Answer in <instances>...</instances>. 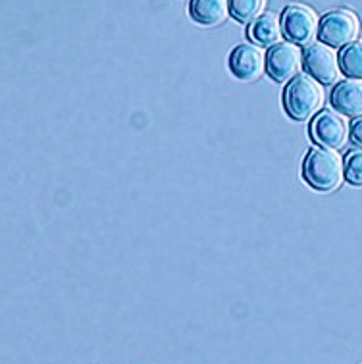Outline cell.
<instances>
[{"label":"cell","instance_id":"cell-14","mask_svg":"<svg viewBox=\"0 0 362 364\" xmlns=\"http://www.w3.org/2000/svg\"><path fill=\"white\" fill-rule=\"evenodd\" d=\"M345 178L353 186H362V151H355L345 159Z\"/></svg>","mask_w":362,"mask_h":364},{"label":"cell","instance_id":"cell-1","mask_svg":"<svg viewBox=\"0 0 362 364\" xmlns=\"http://www.w3.org/2000/svg\"><path fill=\"white\" fill-rule=\"evenodd\" d=\"M307 183L318 191H334L341 186L345 166L339 153L331 149H312L303 164Z\"/></svg>","mask_w":362,"mask_h":364},{"label":"cell","instance_id":"cell-7","mask_svg":"<svg viewBox=\"0 0 362 364\" xmlns=\"http://www.w3.org/2000/svg\"><path fill=\"white\" fill-rule=\"evenodd\" d=\"M303 66V54L295 45L289 43H277L276 47L270 48L266 56V68L268 73L276 81H289L295 77Z\"/></svg>","mask_w":362,"mask_h":364},{"label":"cell","instance_id":"cell-9","mask_svg":"<svg viewBox=\"0 0 362 364\" xmlns=\"http://www.w3.org/2000/svg\"><path fill=\"white\" fill-rule=\"evenodd\" d=\"M331 106L343 116H361L362 114V81L347 80L331 91Z\"/></svg>","mask_w":362,"mask_h":364},{"label":"cell","instance_id":"cell-3","mask_svg":"<svg viewBox=\"0 0 362 364\" xmlns=\"http://www.w3.org/2000/svg\"><path fill=\"white\" fill-rule=\"evenodd\" d=\"M358 31H361V23H358L356 14L345 10V8H339V10L328 12L320 20L318 35H320L324 45L339 48L355 43Z\"/></svg>","mask_w":362,"mask_h":364},{"label":"cell","instance_id":"cell-15","mask_svg":"<svg viewBox=\"0 0 362 364\" xmlns=\"http://www.w3.org/2000/svg\"><path fill=\"white\" fill-rule=\"evenodd\" d=\"M351 139L358 146H362V118H356L351 126Z\"/></svg>","mask_w":362,"mask_h":364},{"label":"cell","instance_id":"cell-6","mask_svg":"<svg viewBox=\"0 0 362 364\" xmlns=\"http://www.w3.org/2000/svg\"><path fill=\"white\" fill-rule=\"evenodd\" d=\"M310 132H312V139L316 141L318 145H322L324 149H331V151L341 149L349 139V126L345 118L331 110L318 114L312 122Z\"/></svg>","mask_w":362,"mask_h":364},{"label":"cell","instance_id":"cell-5","mask_svg":"<svg viewBox=\"0 0 362 364\" xmlns=\"http://www.w3.org/2000/svg\"><path fill=\"white\" fill-rule=\"evenodd\" d=\"M303 64L307 72L312 75V80L324 85H331L339 80L341 66L336 50L328 45H310L303 54Z\"/></svg>","mask_w":362,"mask_h":364},{"label":"cell","instance_id":"cell-8","mask_svg":"<svg viewBox=\"0 0 362 364\" xmlns=\"http://www.w3.org/2000/svg\"><path fill=\"white\" fill-rule=\"evenodd\" d=\"M230 66L233 75H238L239 80H258L264 70V56L260 48H257L255 45H239L231 53Z\"/></svg>","mask_w":362,"mask_h":364},{"label":"cell","instance_id":"cell-2","mask_svg":"<svg viewBox=\"0 0 362 364\" xmlns=\"http://www.w3.org/2000/svg\"><path fill=\"white\" fill-rule=\"evenodd\" d=\"M283 105L287 114L297 122L312 118L324 106L322 87L318 85L316 80L307 75L295 77L283 93Z\"/></svg>","mask_w":362,"mask_h":364},{"label":"cell","instance_id":"cell-11","mask_svg":"<svg viewBox=\"0 0 362 364\" xmlns=\"http://www.w3.org/2000/svg\"><path fill=\"white\" fill-rule=\"evenodd\" d=\"M282 23L276 14H262L260 18L252 21L249 29L250 39L255 41L260 47H276L282 39Z\"/></svg>","mask_w":362,"mask_h":364},{"label":"cell","instance_id":"cell-13","mask_svg":"<svg viewBox=\"0 0 362 364\" xmlns=\"http://www.w3.org/2000/svg\"><path fill=\"white\" fill-rule=\"evenodd\" d=\"M266 0H230V14L241 23H249L262 16Z\"/></svg>","mask_w":362,"mask_h":364},{"label":"cell","instance_id":"cell-4","mask_svg":"<svg viewBox=\"0 0 362 364\" xmlns=\"http://www.w3.org/2000/svg\"><path fill=\"white\" fill-rule=\"evenodd\" d=\"M282 29L293 45H310L318 37L320 23L316 12L310 6L291 4L283 12Z\"/></svg>","mask_w":362,"mask_h":364},{"label":"cell","instance_id":"cell-12","mask_svg":"<svg viewBox=\"0 0 362 364\" xmlns=\"http://www.w3.org/2000/svg\"><path fill=\"white\" fill-rule=\"evenodd\" d=\"M339 66L353 80H362V43H351L343 48Z\"/></svg>","mask_w":362,"mask_h":364},{"label":"cell","instance_id":"cell-10","mask_svg":"<svg viewBox=\"0 0 362 364\" xmlns=\"http://www.w3.org/2000/svg\"><path fill=\"white\" fill-rule=\"evenodd\" d=\"M230 14V0H191V18L201 26L216 27Z\"/></svg>","mask_w":362,"mask_h":364}]
</instances>
